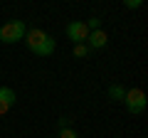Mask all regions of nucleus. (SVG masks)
Returning <instances> with one entry per match:
<instances>
[{
  "instance_id": "12",
  "label": "nucleus",
  "mask_w": 148,
  "mask_h": 138,
  "mask_svg": "<svg viewBox=\"0 0 148 138\" xmlns=\"http://www.w3.org/2000/svg\"><path fill=\"white\" fill-rule=\"evenodd\" d=\"M62 128H69V118H67V116L59 118V131H62Z\"/></svg>"
},
{
  "instance_id": "5",
  "label": "nucleus",
  "mask_w": 148,
  "mask_h": 138,
  "mask_svg": "<svg viewBox=\"0 0 148 138\" xmlns=\"http://www.w3.org/2000/svg\"><path fill=\"white\" fill-rule=\"evenodd\" d=\"M15 101H17V96H15V91L10 86H0V116L10 111L15 106Z\"/></svg>"
},
{
  "instance_id": "10",
  "label": "nucleus",
  "mask_w": 148,
  "mask_h": 138,
  "mask_svg": "<svg viewBox=\"0 0 148 138\" xmlns=\"http://www.w3.org/2000/svg\"><path fill=\"white\" fill-rule=\"evenodd\" d=\"M59 138H79V136H77L74 128H62V131H59Z\"/></svg>"
},
{
  "instance_id": "6",
  "label": "nucleus",
  "mask_w": 148,
  "mask_h": 138,
  "mask_svg": "<svg viewBox=\"0 0 148 138\" xmlns=\"http://www.w3.org/2000/svg\"><path fill=\"white\" fill-rule=\"evenodd\" d=\"M106 42H109V35H106L104 30H94V32H89V37H86L84 44L89 47V52H91V49H104Z\"/></svg>"
},
{
  "instance_id": "3",
  "label": "nucleus",
  "mask_w": 148,
  "mask_h": 138,
  "mask_svg": "<svg viewBox=\"0 0 148 138\" xmlns=\"http://www.w3.org/2000/svg\"><path fill=\"white\" fill-rule=\"evenodd\" d=\"M123 104H126L128 113H133V116L143 113V111H146V91L138 89V86L128 89V91H126V96H123Z\"/></svg>"
},
{
  "instance_id": "2",
  "label": "nucleus",
  "mask_w": 148,
  "mask_h": 138,
  "mask_svg": "<svg viewBox=\"0 0 148 138\" xmlns=\"http://www.w3.org/2000/svg\"><path fill=\"white\" fill-rule=\"evenodd\" d=\"M25 22L22 20H10L5 22V25L0 27V42L3 44H12V42H20V40H25Z\"/></svg>"
},
{
  "instance_id": "1",
  "label": "nucleus",
  "mask_w": 148,
  "mask_h": 138,
  "mask_svg": "<svg viewBox=\"0 0 148 138\" xmlns=\"http://www.w3.org/2000/svg\"><path fill=\"white\" fill-rule=\"evenodd\" d=\"M25 44L32 54H40V57H49L54 52V47H57L54 37L47 35L45 30H40V27H32V30L25 32Z\"/></svg>"
},
{
  "instance_id": "4",
  "label": "nucleus",
  "mask_w": 148,
  "mask_h": 138,
  "mask_svg": "<svg viewBox=\"0 0 148 138\" xmlns=\"http://www.w3.org/2000/svg\"><path fill=\"white\" fill-rule=\"evenodd\" d=\"M67 37L72 40L74 44L86 42V37H89V27H86V22H82V20L69 22V25H67Z\"/></svg>"
},
{
  "instance_id": "11",
  "label": "nucleus",
  "mask_w": 148,
  "mask_h": 138,
  "mask_svg": "<svg viewBox=\"0 0 148 138\" xmlns=\"http://www.w3.org/2000/svg\"><path fill=\"white\" fill-rule=\"evenodd\" d=\"M123 5H126L128 10H136V8H141L143 3H141V0H126V3H123Z\"/></svg>"
},
{
  "instance_id": "9",
  "label": "nucleus",
  "mask_w": 148,
  "mask_h": 138,
  "mask_svg": "<svg viewBox=\"0 0 148 138\" xmlns=\"http://www.w3.org/2000/svg\"><path fill=\"white\" fill-rule=\"evenodd\" d=\"M86 54H89V47H86V44L84 42H82V44H74V57H86Z\"/></svg>"
},
{
  "instance_id": "7",
  "label": "nucleus",
  "mask_w": 148,
  "mask_h": 138,
  "mask_svg": "<svg viewBox=\"0 0 148 138\" xmlns=\"http://www.w3.org/2000/svg\"><path fill=\"white\" fill-rule=\"evenodd\" d=\"M109 96L114 101H123V96H126V89H123L121 84H111L109 86Z\"/></svg>"
},
{
  "instance_id": "8",
  "label": "nucleus",
  "mask_w": 148,
  "mask_h": 138,
  "mask_svg": "<svg viewBox=\"0 0 148 138\" xmlns=\"http://www.w3.org/2000/svg\"><path fill=\"white\" fill-rule=\"evenodd\" d=\"M86 27H89V32H94V30H101V20L96 15H91L89 20H86Z\"/></svg>"
}]
</instances>
